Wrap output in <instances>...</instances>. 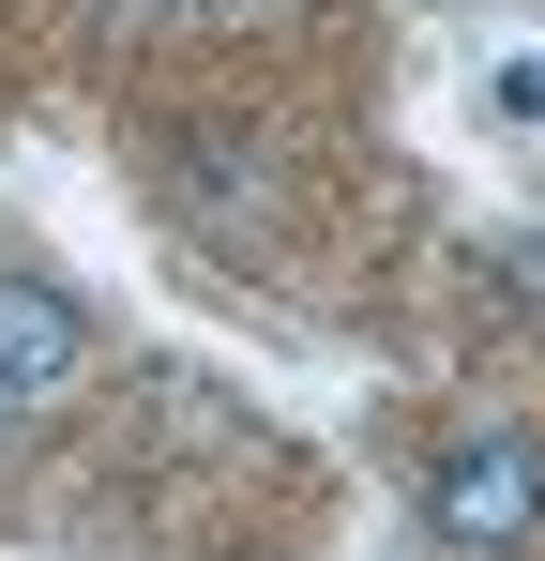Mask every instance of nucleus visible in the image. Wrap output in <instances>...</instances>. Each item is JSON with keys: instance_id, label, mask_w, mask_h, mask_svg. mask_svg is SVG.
<instances>
[{"instance_id": "2", "label": "nucleus", "mask_w": 545, "mask_h": 561, "mask_svg": "<svg viewBox=\"0 0 545 561\" xmlns=\"http://www.w3.org/2000/svg\"><path fill=\"white\" fill-rule=\"evenodd\" d=\"M91 365H106L91 304H77L61 274H31V259H0V440H15V425H46V410H77Z\"/></svg>"}, {"instance_id": "3", "label": "nucleus", "mask_w": 545, "mask_h": 561, "mask_svg": "<svg viewBox=\"0 0 545 561\" xmlns=\"http://www.w3.org/2000/svg\"><path fill=\"white\" fill-rule=\"evenodd\" d=\"M106 15H137V31H182V15H272V0H106Z\"/></svg>"}, {"instance_id": "1", "label": "nucleus", "mask_w": 545, "mask_h": 561, "mask_svg": "<svg viewBox=\"0 0 545 561\" xmlns=\"http://www.w3.org/2000/svg\"><path fill=\"white\" fill-rule=\"evenodd\" d=\"M409 516L440 561H531L545 547V425H454L409 470Z\"/></svg>"}]
</instances>
